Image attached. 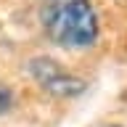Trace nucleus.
Listing matches in <instances>:
<instances>
[{"instance_id": "obj_1", "label": "nucleus", "mask_w": 127, "mask_h": 127, "mask_svg": "<svg viewBox=\"0 0 127 127\" xmlns=\"http://www.w3.org/2000/svg\"><path fill=\"white\" fill-rule=\"evenodd\" d=\"M48 40L66 50L93 48L101 37V19L90 0H56L42 13Z\"/></svg>"}, {"instance_id": "obj_2", "label": "nucleus", "mask_w": 127, "mask_h": 127, "mask_svg": "<svg viewBox=\"0 0 127 127\" xmlns=\"http://www.w3.org/2000/svg\"><path fill=\"white\" fill-rule=\"evenodd\" d=\"M29 74L34 77V82H37L45 93L56 95V98H74V95L85 93V87H87V82H85L82 77H77V74L66 71L58 61L45 58V56L32 58Z\"/></svg>"}, {"instance_id": "obj_3", "label": "nucleus", "mask_w": 127, "mask_h": 127, "mask_svg": "<svg viewBox=\"0 0 127 127\" xmlns=\"http://www.w3.org/2000/svg\"><path fill=\"white\" fill-rule=\"evenodd\" d=\"M8 106H11V93H8V87L0 85V114L8 111Z\"/></svg>"}, {"instance_id": "obj_4", "label": "nucleus", "mask_w": 127, "mask_h": 127, "mask_svg": "<svg viewBox=\"0 0 127 127\" xmlns=\"http://www.w3.org/2000/svg\"><path fill=\"white\" fill-rule=\"evenodd\" d=\"M103 127H125V125H103Z\"/></svg>"}]
</instances>
